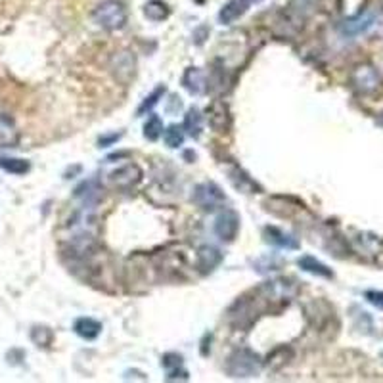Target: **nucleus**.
I'll return each instance as SVG.
<instances>
[{
	"label": "nucleus",
	"mask_w": 383,
	"mask_h": 383,
	"mask_svg": "<svg viewBox=\"0 0 383 383\" xmlns=\"http://www.w3.org/2000/svg\"><path fill=\"white\" fill-rule=\"evenodd\" d=\"M263 368V361L259 359V354L249 351V349H238L230 354V359L226 362V372L230 377H240V380H248V377L257 376Z\"/></svg>",
	"instance_id": "nucleus-1"
},
{
	"label": "nucleus",
	"mask_w": 383,
	"mask_h": 383,
	"mask_svg": "<svg viewBox=\"0 0 383 383\" xmlns=\"http://www.w3.org/2000/svg\"><path fill=\"white\" fill-rule=\"evenodd\" d=\"M94 22L107 31H117L125 27L128 20L127 8L121 0H104L102 4H98L94 10Z\"/></svg>",
	"instance_id": "nucleus-2"
},
{
	"label": "nucleus",
	"mask_w": 383,
	"mask_h": 383,
	"mask_svg": "<svg viewBox=\"0 0 383 383\" xmlns=\"http://www.w3.org/2000/svg\"><path fill=\"white\" fill-rule=\"evenodd\" d=\"M353 87L356 92H361L364 96H372L383 91V77L376 68H372L368 63L359 66L353 73Z\"/></svg>",
	"instance_id": "nucleus-3"
},
{
	"label": "nucleus",
	"mask_w": 383,
	"mask_h": 383,
	"mask_svg": "<svg viewBox=\"0 0 383 383\" xmlns=\"http://www.w3.org/2000/svg\"><path fill=\"white\" fill-rule=\"evenodd\" d=\"M192 200L203 211H213L220 205H225L226 195L215 182H202L200 186H195Z\"/></svg>",
	"instance_id": "nucleus-4"
},
{
	"label": "nucleus",
	"mask_w": 383,
	"mask_h": 383,
	"mask_svg": "<svg viewBox=\"0 0 383 383\" xmlns=\"http://www.w3.org/2000/svg\"><path fill=\"white\" fill-rule=\"evenodd\" d=\"M377 20V10L376 8H366V10H362L353 17H349L345 22L341 23V33L345 35V37H359L362 35L364 31H368Z\"/></svg>",
	"instance_id": "nucleus-5"
},
{
	"label": "nucleus",
	"mask_w": 383,
	"mask_h": 383,
	"mask_svg": "<svg viewBox=\"0 0 383 383\" xmlns=\"http://www.w3.org/2000/svg\"><path fill=\"white\" fill-rule=\"evenodd\" d=\"M140 181H142V171L136 163H127L110 174V184L117 190L135 188Z\"/></svg>",
	"instance_id": "nucleus-6"
},
{
	"label": "nucleus",
	"mask_w": 383,
	"mask_h": 383,
	"mask_svg": "<svg viewBox=\"0 0 383 383\" xmlns=\"http://www.w3.org/2000/svg\"><path fill=\"white\" fill-rule=\"evenodd\" d=\"M240 230V217L232 209H225L215 220V234L223 241H234Z\"/></svg>",
	"instance_id": "nucleus-7"
},
{
	"label": "nucleus",
	"mask_w": 383,
	"mask_h": 383,
	"mask_svg": "<svg viewBox=\"0 0 383 383\" xmlns=\"http://www.w3.org/2000/svg\"><path fill=\"white\" fill-rule=\"evenodd\" d=\"M255 2H261V0H228L225 6L220 8V12H218V22L223 23V25H232V23L238 22L241 15L246 14Z\"/></svg>",
	"instance_id": "nucleus-8"
},
{
	"label": "nucleus",
	"mask_w": 383,
	"mask_h": 383,
	"mask_svg": "<svg viewBox=\"0 0 383 383\" xmlns=\"http://www.w3.org/2000/svg\"><path fill=\"white\" fill-rule=\"evenodd\" d=\"M207 119H209L213 130H217V133H226L232 125V117H230L228 105L225 102H213L207 107Z\"/></svg>",
	"instance_id": "nucleus-9"
},
{
	"label": "nucleus",
	"mask_w": 383,
	"mask_h": 383,
	"mask_svg": "<svg viewBox=\"0 0 383 383\" xmlns=\"http://www.w3.org/2000/svg\"><path fill=\"white\" fill-rule=\"evenodd\" d=\"M223 263V253L218 251L217 248L213 246H203V248L197 249V269L202 274H209L217 269L218 264Z\"/></svg>",
	"instance_id": "nucleus-10"
},
{
	"label": "nucleus",
	"mask_w": 383,
	"mask_h": 383,
	"mask_svg": "<svg viewBox=\"0 0 383 383\" xmlns=\"http://www.w3.org/2000/svg\"><path fill=\"white\" fill-rule=\"evenodd\" d=\"M20 142V130L12 117L0 115V148H15Z\"/></svg>",
	"instance_id": "nucleus-11"
},
{
	"label": "nucleus",
	"mask_w": 383,
	"mask_h": 383,
	"mask_svg": "<svg viewBox=\"0 0 383 383\" xmlns=\"http://www.w3.org/2000/svg\"><path fill=\"white\" fill-rule=\"evenodd\" d=\"M264 240L276 246L280 249H297L299 248V241L295 240L293 236L286 234L284 230H280L276 226H266L264 228Z\"/></svg>",
	"instance_id": "nucleus-12"
},
{
	"label": "nucleus",
	"mask_w": 383,
	"mask_h": 383,
	"mask_svg": "<svg viewBox=\"0 0 383 383\" xmlns=\"http://www.w3.org/2000/svg\"><path fill=\"white\" fill-rule=\"evenodd\" d=\"M73 330L79 338L83 339H96L100 336V331H102V324L91 318V316H83V318H79L73 326Z\"/></svg>",
	"instance_id": "nucleus-13"
},
{
	"label": "nucleus",
	"mask_w": 383,
	"mask_h": 383,
	"mask_svg": "<svg viewBox=\"0 0 383 383\" xmlns=\"http://www.w3.org/2000/svg\"><path fill=\"white\" fill-rule=\"evenodd\" d=\"M297 264H299L303 271L308 272V274L322 276V278H333V272H331V269H328V266H326L324 263H320V261H316L315 257H310V255L301 257L299 261H297Z\"/></svg>",
	"instance_id": "nucleus-14"
},
{
	"label": "nucleus",
	"mask_w": 383,
	"mask_h": 383,
	"mask_svg": "<svg viewBox=\"0 0 383 383\" xmlns=\"http://www.w3.org/2000/svg\"><path fill=\"white\" fill-rule=\"evenodd\" d=\"M144 15H146L150 22L159 23L171 15V10H169V6H167L163 0H150V2H146V6H144Z\"/></svg>",
	"instance_id": "nucleus-15"
},
{
	"label": "nucleus",
	"mask_w": 383,
	"mask_h": 383,
	"mask_svg": "<svg viewBox=\"0 0 383 383\" xmlns=\"http://www.w3.org/2000/svg\"><path fill=\"white\" fill-rule=\"evenodd\" d=\"M163 368L167 370V380H177L179 377V374H181L184 380H188V374L182 370V356L181 354H174V353H169L163 356Z\"/></svg>",
	"instance_id": "nucleus-16"
},
{
	"label": "nucleus",
	"mask_w": 383,
	"mask_h": 383,
	"mask_svg": "<svg viewBox=\"0 0 383 383\" xmlns=\"http://www.w3.org/2000/svg\"><path fill=\"white\" fill-rule=\"evenodd\" d=\"M182 87L192 94L203 91V73L197 68H188L182 75Z\"/></svg>",
	"instance_id": "nucleus-17"
},
{
	"label": "nucleus",
	"mask_w": 383,
	"mask_h": 383,
	"mask_svg": "<svg viewBox=\"0 0 383 383\" xmlns=\"http://www.w3.org/2000/svg\"><path fill=\"white\" fill-rule=\"evenodd\" d=\"M202 123L203 119L200 110L192 107V110H188V113L184 115V125H182V128H184L190 136L197 138V136L202 135Z\"/></svg>",
	"instance_id": "nucleus-18"
},
{
	"label": "nucleus",
	"mask_w": 383,
	"mask_h": 383,
	"mask_svg": "<svg viewBox=\"0 0 383 383\" xmlns=\"http://www.w3.org/2000/svg\"><path fill=\"white\" fill-rule=\"evenodd\" d=\"M0 169L12 174H25L29 173V161L17 158H0Z\"/></svg>",
	"instance_id": "nucleus-19"
},
{
	"label": "nucleus",
	"mask_w": 383,
	"mask_h": 383,
	"mask_svg": "<svg viewBox=\"0 0 383 383\" xmlns=\"http://www.w3.org/2000/svg\"><path fill=\"white\" fill-rule=\"evenodd\" d=\"M161 135H163V121L159 119L158 115H150L148 121H146V125H144V136L153 142Z\"/></svg>",
	"instance_id": "nucleus-20"
},
{
	"label": "nucleus",
	"mask_w": 383,
	"mask_h": 383,
	"mask_svg": "<svg viewBox=\"0 0 383 383\" xmlns=\"http://www.w3.org/2000/svg\"><path fill=\"white\" fill-rule=\"evenodd\" d=\"M163 138H165V144L169 148H181L182 144H184V128L177 127V125H171V127L165 130Z\"/></svg>",
	"instance_id": "nucleus-21"
},
{
	"label": "nucleus",
	"mask_w": 383,
	"mask_h": 383,
	"mask_svg": "<svg viewBox=\"0 0 383 383\" xmlns=\"http://www.w3.org/2000/svg\"><path fill=\"white\" fill-rule=\"evenodd\" d=\"M31 338H33V341L38 347H48L52 343V331L45 328V326H37V328H33V331H31Z\"/></svg>",
	"instance_id": "nucleus-22"
},
{
	"label": "nucleus",
	"mask_w": 383,
	"mask_h": 383,
	"mask_svg": "<svg viewBox=\"0 0 383 383\" xmlns=\"http://www.w3.org/2000/svg\"><path fill=\"white\" fill-rule=\"evenodd\" d=\"M163 94H165V87H158V89H156V91L151 92L150 96H148V98H146V100H144L142 105H140V107H138V115H142V113L150 112L151 107H153V105L158 104L159 98L163 96Z\"/></svg>",
	"instance_id": "nucleus-23"
},
{
	"label": "nucleus",
	"mask_w": 383,
	"mask_h": 383,
	"mask_svg": "<svg viewBox=\"0 0 383 383\" xmlns=\"http://www.w3.org/2000/svg\"><path fill=\"white\" fill-rule=\"evenodd\" d=\"M364 297L368 303H372L374 307L382 308L383 310V292H376V290H370V292L364 293Z\"/></svg>",
	"instance_id": "nucleus-24"
},
{
	"label": "nucleus",
	"mask_w": 383,
	"mask_h": 383,
	"mask_svg": "<svg viewBox=\"0 0 383 383\" xmlns=\"http://www.w3.org/2000/svg\"><path fill=\"white\" fill-rule=\"evenodd\" d=\"M121 135H113V136H107V138H100V146H102V148H104V146H107V144H112V142H115V140H117V138H119Z\"/></svg>",
	"instance_id": "nucleus-25"
}]
</instances>
